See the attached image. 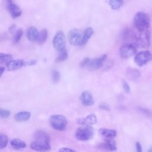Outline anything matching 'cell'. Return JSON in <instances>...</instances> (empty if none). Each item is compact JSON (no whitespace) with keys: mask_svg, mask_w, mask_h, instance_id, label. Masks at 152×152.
<instances>
[{"mask_svg":"<svg viewBox=\"0 0 152 152\" xmlns=\"http://www.w3.org/2000/svg\"><path fill=\"white\" fill-rule=\"evenodd\" d=\"M134 23L140 31H144L150 27V18L148 14L143 12H138L134 16Z\"/></svg>","mask_w":152,"mask_h":152,"instance_id":"cell-1","label":"cell"},{"mask_svg":"<svg viewBox=\"0 0 152 152\" xmlns=\"http://www.w3.org/2000/svg\"><path fill=\"white\" fill-rule=\"evenodd\" d=\"M94 129L91 126L83 125L77 129L75 132V137L80 141H87L93 137Z\"/></svg>","mask_w":152,"mask_h":152,"instance_id":"cell-2","label":"cell"},{"mask_svg":"<svg viewBox=\"0 0 152 152\" xmlns=\"http://www.w3.org/2000/svg\"><path fill=\"white\" fill-rule=\"evenodd\" d=\"M51 126L57 131H64L67 126V119L62 115H53L49 118Z\"/></svg>","mask_w":152,"mask_h":152,"instance_id":"cell-3","label":"cell"},{"mask_svg":"<svg viewBox=\"0 0 152 152\" xmlns=\"http://www.w3.org/2000/svg\"><path fill=\"white\" fill-rule=\"evenodd\" d=\"M140 32H141V34H135L133 44L135 46L141 48L148 47L150 43V32L148 30Z\"/></svg>","mask_w":152,"mask_h":152,"instance_id":"cell-4","label":"cell"},{"mask_svg":"<svg viewBox=\"0 0 152 152\" xmlns=\"http://www.w3.org/2000/svg\"><path fill=\"white\" fill-rule=\"evenodd\" d=\"M36 63V60L24 61L22 59L11 60L5 64L6 68L8 71H15L25 66L33 65Z\"/></svg>","mask_w":152,"mask_h":152,"instance_id":"cell-5","label":"cell"},{"mask_svg":"<svg viewBox=\"0 0 152 152\" xmlns=\"http://www.w3.org/2000/svg\"><path fill=\"white\" fill-rule=\"evenodd\" d=\"M52 43L54 48L58 52L65 49L66 38L63 31L59 30L55 33Z\"/></svg>","mask_w":152,"mask_h":152,"instance_id":"cell-6","label":"cell"},{"mask_svg":"<svg viewBox=\"0 0 152 152\" xmlns=\"http://www.w3.org/2000/svg\"><path fill=\"white\" fill-rule=\"evenodd\" d=\"M152 59L151 53L148 50L141 51L136 54L134 57L135 63L139 66H142L147 64Z\"/></svg>","mask_w":152,"mask_h":152,"instance_id":"cell-7","label":"cell"},{"mask_svg":"<svg viewBox=\"0 0 152 152\" xmlns=\"http://www.w3.org/2000/svg\"><path fill=\"white\" fill-rule=\"evenodd\" d=\"M82 37L83 33L77 28H72L70 30L68 34L69 43L73 46H80Z\"/></svg>","mask_w":152,"mask_h":152,"instance_id":"cell-8","label":"cell"},{"mask_svg":"<svg viewBox=\"0 0 152 152\" xmlns=\"http://www.w3.org/2000/svg\"><path fill=\"white\" fill-rule=\"evenodd\" d=\"M136 52V46L132 43H125L119 49V54L121 58L127 59L133 56Z\"/></svg>","mask_w":152,"mask_h":152,"instance_id":"cell-9","label":"cell"},{"mask_svg":"<svg viewBox=\"0 0 152 152\" xmlns=\"http://www.w3.org/2000/svg\"><path fill=\"white\" fill-rule=\"evenodd\" d=\"M5 4L8 11L13 18H17L21 15V9L19 6L14 3L12 0H5Z\"/></svg>","mask_w":152,"mask_h":152,"instance_id":"cell-10","label":"cell"},{"mask_svg":"<svg viewBox=\"0 0 152 152\" xmlns=\"http://www.w3.org/2000/svg\"><path fill=\"white\" fill-rule=\"evenodd\" d=\"M107 55L104 54L102 55L100 57H98L97 58L93 59H90L89 63L87 65V68L90 71H96L99 69L102 65H103L104 62L107 59Z\"/></svg>","mask_w":152,"mask_h":152,"instance_id":"cell-11","label":"cell"},{"mask_svg":"<svg viewBox=\"0 0 152 152\" xmlns=\"http://www.w3.org/2000/svg\"><path fill=\"white\" fill-rule=\"evenodd\" d=\"M30 148L35 151H46L50 150L49 142L36 140L30 144Z\"/></svg>","mask_w":152,"mask_h":152,"instance_id":"cell-12","label":"cell"},{"mask_svg":"<svg viewBox=\"0 0 152 152\" xmlns=\"http://www.w3.org/2000/svg\"><path fill=\"white\" fill-rule=\"evenodd\" d=\"M97 118L94 113H90L85 118H78L77 120V122L82 125L91 126L97 123Z\"/></svg>","mask_w":152,"mask_h":152,"instance_id":"cell-13","label":"cell"},{"mask_svg":"<svg viewBox=\"0 0 152 152\" xmlns=\"http://www.w3.org/2000/svg\"><path fill=\"white\" fill-rule=\"evenodd\" d=\"M80 100L82 104L86 106H92L94 103L92 93L88 90H85L82 92L80 96Z\"/></svg>","mask_w":152,"mask_h":152,"instance_id":"cell-14","label":"cell"},{"mask_svg":"<svg viewBox=\"0 0 152 152\" xmlns=\"http://www.w3.org/2000/svg\"><path fill=\"white\" fill-rule=\"evenodd\" d=\"M99 147L100 148H103L110 151L116 150L117 148L116 141L115 140L113 139V138H107V139L105 140L104 142H102L99 145Z\"/></svg>","mask_w":152,"mask_h":152,"instance_id":"cell-15","label":"cell"},{"mask_svg":"<svg viewBox=\"0 0 152 152\" xmlns=\"http://www.w3.org/2000/svg\"><path fill=\"white\" fill-rule=\"evenodd\" d=\"M27 37L30 42H38L40 36V32L37 30V29L34 27L31 26L28 28L27 31Z\"/></svg>","mask_w":152,"mask_h":152,"instance_id":"cell-16","label":"cell"},{"mask_svg":"<svg viewBox=\"0 0 152 152\" xmlns=\"http://www.w3.org/2000/svg\"><path fill=\"white\" fill-rule=\"evenodd\" d=\"M31 116V113L28 111H21L14 115V119L18 122L27 121Z\"/></svg>","mask_w":152,"mask_h":152,"instance_id":"cell-17","label":"cell"},{"mask_svg":"<svg viewBox=\"0 0 152 152\" xmlns=\"http://www.w3.org/2000/svg\"><path fill=\"white\" fill-rule=\"evenodd\" d=\"M93 32H94V30H93V28L91 27H88L84 30V32L83 33L82 40H81L80 46H83L87 43V42L89 40V39L92 36Z\"/></svg>","mask_w":152,"mask_h":152,"instance_id":"cell-18","label":"cell"},{"mask_svg":"<svg viewBox=\"0 0 152 152\" xmlns=\"http://www.w3.org/2000/svg\"><path fill=\"white\" fill-rule=\"evenodd\" d=\"M34 138L36 140L50 142V137L49 134L42 131H38L34 134Z\"/></svg>","mask_w":152,"mask_h":152,"instance_id":"cell-19","label":"cell"},{"mask_svg":"<svg viewBox=\"0 0 152 152\" xmlns=\"http://www.w3.org/2000/svg\"><path fill=\"white\" fill-rule=\"evenodd\" d=\"M10 145L11 147L16 150H20L26 147L27 145L26 142L19 139H13L10 141Z\"/></svg>","mask_w":152,"mask_h":152,"instance_id":"cell-20","label":"cell"},{"mask_svg":"<svg viewBox=\"0 0 152 152\" xmlns=\"http://www.w3.org/2000/svg\"><path fill=\"white\" fill-rule=\"evenodd\" d=\"M99 132L106 138H114L117 134L116 130L107 128H100L99 129Z\"/></svg>","mask_w":152,"mask_h":152,"instance_id":"cell-21","label":"cell"},{"mask_svg":"<svg viewBox=\"0 0 152 152\" xmlns=\"http://www.w3.org/2000/svg\"><path fill=\"white\" fill-rule=\"evenodd\" d=\"M140 72L137 69H129L126 71V75L128 78L131 80H137L140 77Z\"/></svg>","mask_w":152,"mask_h":152,"instance_id":"cell-22","label":"cell"},{"mask_svg":"<svg viewBox=\"0 0 152 152\" xmlns=\"http://www.w3.org/2000/svg\"><path fill=\"white\" fill-rule=\"evenodd\" d=\"M68 54L66 49L64 50L59 51L58 56L56 58V62H63L68 58Z\"/></svg>","mask_w":152,"mask_h":152,"instance_id":"cell-23","label":"cell"},{"mask_svg":"<svg viewBox=\"0 0 152 152\" xmlns=\"http://www.w3.org/2000/svg\"><path fill=\"white\" fill-rule=\"evenodd\" d=\"M123 4V0H109V5L112 10L119 8Z\"/></svg>","mask_w":152,"mask_h":152,"instance_id":"cell-24","label":"cell"},{"mask_svg":"<svg viewBox=\"0 0 152 152\" xmlns=\"http://www.w3.org/2000/svg\"><path fill=\"white\" fill-rule=\"evenodd\" d=\"M12 59V56L9 53H2L0 54V62L1 64H7Z\"/></svg>","mask_w":152,"mask_h":152,"instance_id":"cell-25","label":"cell"},{"mask_svg":"<svg viewBox=\"0 0 152 152\" xmlns=\"http://www.w3.org/2000/svg\"><path fill=\"white\" fill-rule=\"evenodd\" d=\"M8 142V138L5 134H0V149L5 148Z\"/></svg>","mask_w":152,"mask_h":152,"instance_id":"cell-26","label":"cell"},{"mask_svg":"<svg viewBox=\"0 0 152 152\" xmlns=\"http://www.w3.org/2000/svg\"><path fill=\"white\" fill-rule=\"evenodd\" d=\"M47 37H48V31L46 29L43 28L40 31L39 39L37 43L39 44H43L46 42L47 39Z\"/></svg>","mask_w":152,"mask_h":152,"instance_id":"cell-27","label":"cell"},{"mask_svg":"<svg viewBox=\"0 0 152 152\" xmlns=\"http://www.w3.org/2000/svg\"><path fill=\"white\" fill-rule=\"evenodd\" d=\"M23 31L21 29H18L14 35V37H13V42L14 43H18V42L20 40L22 36H23Z\"/></svg>","mask_w":152,"mask_h":152,"instance_id":"cell-28","label":"cell"},{"mask_svg":"<svg viewBox=\"0 0 152 152\" xmlns=\"http://www.w3.org/2000/svg\"><path fill=\"white\" fill-rule=\"evenodd\" d=\"M51 77H52V81L53 83H56L59 81V80L61 78V74L58 71L54 69V70L52 71Z\"/></svg>","mask_w":152,"mask_h":152,"instance_id":"cell-29","label":"cell"},{"mask_svg":"<svg viewBox=\"0 0 152 152\" xmlns=\"http://www.w3.org/2000/svg\"><path fill=\"white\" fill-rule=\"evenodd\" d=\"M11 115V112L8 110H5L4 109H0V116L1 118L4 119V118H8Z\"/></svg>","mask_w":152,"mask_h":152,"instance_id":"cell-30","label":"cell"},{"mask_svg":"<svg viewBox=\"0 0 152 152\" xmlns=\"http://www.w3.org/2000/svg\"><path fill=\"white\" fill-rule=\"evenodd\" d=\"M138 110H139V111H140L141 113H142L143 115H145V116H147V117L150 118V117L152 116V112H151L150 110H149L148 109L140 107V108H138Z\"/></svg>","mask_w":152,"mask_h":152,"instance_id":"cell-31","label":"cell"},{"mask_svg":"<svg viewBox=\"0 0 152 152\" xmlns=\"http://www.w3.org/2000/svg\"><path fill=\"white\" fill-rule=\"evenodd\" d=\"M122 86H123V88H124L125 91L127 93H129L131 91V88H130V87H129V84H128V83L125 80H122Z\"/></svg>","mask_w":152,"mask_h":152,"instance_id":"cell-32","label":"cell"},{"mask_svg":"<svg viewBox=\"0 0 152 152\" xmlns=\"http://www.w3.org/2000/svg\"><path fill=\"white\" fill-rule=\"evenodd\" d=\"M99 107L100 109L104 110L109 111L110 110V107L109 105L108 104H107V103H102L99 104Z\"/></svg>","mask_w":152,"mask_h":152,"instance_id":"cell-33","label":"cell"},{"mask_svg":"<svg viewBox=\"0 0 152 152\" xmlns=\"http://www.w3.org/2000/svg\"><path fill=\"white\" fill-rule=\"evenodd\" d=\"M90 61V59L89 58H85L84 59H83L81 61V62H80V66H81V67H84V66H87V65H88V64L89 63Z\"/></svg>","mask_w":152,"mask_h":152,"instance_id":"cell-34","label":"cell"},{"mask_svg":"<svg viewBox=\"0 0 152 152\" xmlns=\"http://www.w3.org/2000/svg\"><path fill=\"white\" fill-rule=\"evenodd\" d=\"M59 151H69V152H71V151H75L74 150L69 148L68 147H63L61 148L59 150Z\"/></svg>","mask_w":152,"mask_h":152,"instance_id":"cell-35","label":"cell"},{"mask_svg":"<svg viewBox=\"0 0 152 152\" xmlns=\"http://www.w3.org/2000/svg\"><path fill=\"white\" fill-rule=\"evenodd\" d=\"M135 146H136L137 151L138 152H141V151H142L141 145V144H140L139 142H136Z\"/></svg>","mask_w":152,"mask_h":152,"instance_id":"cell-36","label":"cell"},{"mask_svg":"<svg viewBox=\"0 0 152 152\" xmlns=\"http://www.w3.org/2000/svg\"><path fill=\"white\" fill-rule=\"evenodd\" d=\"M15 27H16V26L14 25V24L12 25V26H11L10 27V28H9V31H10V32H12V31L14 30Z\"/></svg>","mask_w":152,"mask_h":152,"instance_id":"cell-37","label":"cell"},{"mask_svg":"<svg viewBox=\"0 0 152 152\" xmlns=\"http://www.w3.org/2000/svg\"><path fill=\"white\" fill-rule=\"evenodd\" d=\"M4 71H5V67H2V66L1 67V70H0V71H1V75H2V74H3Z\"/></svg>","mask_w":152,"mask_h":152,"instance_id":"cell-38","label":"cell"},{"mask_svg":"<svg viewBox=\"0 0 152 152\" xmlns=\"http://www.w3.org/2000/svg\"><path fill=\"white\" fill-rule=\"evenodd\" d=\"M148 151H149V152H152V147H151L150 148H149V149H148Z\"/></svg>","mask_w":152,"mask_h":152,"instance_id":"cell-39","label":"cell"}]
</instances>
